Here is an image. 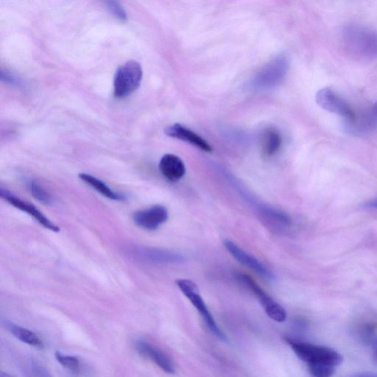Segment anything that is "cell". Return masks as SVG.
Returning <instances> with one entry per match:
<instances>
[{
    "label": "cell",
    "instance_id": "cell-1",
    "mask_svg": "<svg viewBox=\"0 0 377 377\" xmlns=\"http://www.w3.org/2000/svg\"><path fill=\"white\" fill-rule=\"evenodd\" d=\"M223 174L231 183L232 187L238 191L243 198L254 209L262 221L265 222L268 225L272 226L273 229L275 228L278 230L287 229L292 225V218H290L287 214L269 206L267 204L256 199V198L252 195L250 192L247 191L245 188L241 185V183L235 179L234 176L228 174V172L224 171Z\"/></svg>",
    "mask_w": 377,
    "mask_h": 377
},
{
    "label": "cell",
    "instance_id": "cell-2",
    "mask_svg": "<svg viewBox=\"0 0 377 377\" xmlns=\"http://www.w3.org/2000/svg\"><path fill=\"white\" fill-rule=\"evenodd\" d=\"M289 68L288 58L282 54L269 61L253 77L250 88L256 92L273 90L285 80Z\"/></svg>",
    "mask_w": 377,
    "mask_h": 377
},
{
    "label": "cell",
    "instance_id": "cell-3",
    "mask_svg": "<svg viewBox=\"0 0 377 377\" xmlns=\"http://www.w3.org/2000/svg\"><path fill=\"white\" fill-rule=\"evenodd\" d=\"M297 356L312 365H327L336 367L343 361V357L337 351L329 347L287 339Z\"/></svg>",
    "mask_w": 377,
    "mask_h": 377
},
{
    "label": "cell",
    "instance_id": "cell-4",
    "mask_svg": "<svg viewBox=\"0 0 377 377\" xmlns=\"http://www.w3.org/2000/svg\"><path fill=\"white\" fill-rule=\"evenodd\" d=\"M344 39L353 52L363 57L377 58L376 31L360 26H349L345 29Z\"/></svg>",
    "mask_w": 377,
    "mask_h": 377
},
{
    "label": "cell",
    "instance_id": "cell-5",
    "mask_svg": "<svg viewBox=\"0 0 377 377\" xmlns=\"http://www.w3.org/2000/svg\"><path fill=\"white\" fill-rule=\"evenodd\" d=\"M143 79V69L136 61H129L117 69L114 79V94L123 99L135 92Z\"/></svg>",
    "mask_w": 377,
    "mask_h": 377
},
{
    "label": "cell",
    "instance_id": "cell-6",
    "mask_svg": "<svg viewBox=\"0 0 377 377\" xmlns=\"http://www.w3.org/2000/svg\"><path fill=\"white\" fill-rule=\"evenodd\" d=\"M181 292L190 301V303L198 310L202 318L205 320L206 324L210 330L221 339L224 340L225 336L215 323L212 316L210 314L205 303L199 294L197 285L190 279L179 278L176 282Z\"/></svg>",
    "mask_w": 377,
    "mask_h": 377
},
{
    "label": "cell",
    "instance_id": "cell-7",
    "mask_svg": "<svg viewBox=\"0 0 377 377\" xmlns=\"http://www.w3.org/2000/svg\"><path fill=\"white\" fill-rule=\"evenodd\" d=\"M238 278L243 285L249 288L255 295L269 317L279 323L284 322L286 320L287 314L285 309L266 294L252 277L241 274L238 275Z\"/></svg>",
    "mask_w": 377,
    "mask_h": 377
},
{
    "label": "cell",
    "instance_id": "cell-8",
    "mask_svg": "<svg viewBox=\"0 0 377 377\" xmlns=\"http://www.w3.org/2000/svg\"><path fill=\"white\" fill-rule=\"evenodd\" d=\"M132 252L139 261L150 264L176 265L185 261L184 256L179 253L157 247L139 246L136 247Z\"/></svg>",
    "mask_w": 377,
    "mask_h": 377
},
{
    "label": "cell",
    "instance_id": "cell-9",
    "mask_svg": "<svg viewBox=\"0 0 377 377\" xmlns=\"http://www.w3.org/2000/svg\"><path fill=\"white\" fill-rule=\"evenodd\" d=\"M316 100L322 109L354 121L355 115L350 105L331 89L325 88L318 91Z\"/></svg>",
    "mask_w": 377,
    "mask_h": 377
},
{
    "label": "cell",
    "instance_id": "cell-10",
    "mask_svg": "<svg viewBox=\"0 0 377 377\" xmlns=\"http://www.w3.org/2000/svg\"><path fill=\"white\" fill-rule=\"evenodd\" d=\"M225 249L235 258L236 261L249 267L258 275L269 279H275L274 274L256 258L247 253L241 247L230 240L223 241Z\"/></svg>",
    "mask_w": 377,
    "mask_h": 377
},
{
    "label": "cell",
    "instance_id": "cell-11",
    "mask_svg": "<svg viewBox=\"0 0 377 377\" xmlns=\"http://www.w3.org/2000/svg\"><path fill=\"white\" fill-rule=\"evenodd\" d=\"M0 196L8 201L10 205L30 215L32 218H34L39 224L44 226L45 229L54 232H60L59 226L54 224L44 214L40 212L38 208L31 203L19 198L14 195L13 193L4 190L3 188L0 190Z\"/></svg>",
    "mask_w": 377,
    "mask_h": 377
},
{
    "label": "cell",
    "instance_id": "cell-12",
    "mask_svg": "<svg viewBox=\"0 0 377 377\" xmlns=\"http://www.w3.org/2000/svg\"><path fill=\"white\" fill-rule=\"evenodd\" d=\"M169 218L166 207L155 205L146 210L136 212L133 215L134 223L147 231H155L165 223Z\"/></svg>",
    "mask_w": 377,
    "mask_h": 377
},
{
    "label": "cell",
    "instance_id": "cell-13",
    "mask_svg": "<svg viewBox=\"0 0 377 377\" xmlns=\"http://www.w3.org/2000/svg\"><path fill=\"white\" fill-rule=\"evenodd\" d=\"M165 133L170 137L177 139L181 141L195 146L204 152H212V146L205 139L184 125L179 123L172 124L165 129Z\"/></svg>",
    "mask_w": 377,
    "mask_h": 377
},
{
    "label": "cell",
    "instance_id": "cell-14",
    "mask_svg": "<svg viewBox=\"0 0 377 377\" xmlns=\"http://www.w3.org/2000/svg\"><path fill=\"white\" fill-rule=\"evenodd\" d=\"M136 349L142 356L152 360L158 367L168 374H174V363L167 355L146 341L139 340L136 343Z\"/></svg>",
    "mask_w": 377,
    "mask_h": 377
},
{
    "label": "cell",
    "instance_id": "cell-15",
    "mask_svg": "<svg viewBox=\"0 0 377 377\" xmlns=\"http://www.w3.org/2000/svg\"><path fill=\"white\" fill-rule=\"evenodd\" d=\"M159 167L161 174L170 181H178L185 176L186 166L178 156L166 154L161 159Z\"/></svg>",
    "mask_w": 377,
    "mask_h": 377
},
{
    "label": "cell",
    "instance_id": "cell-16",
    "mask_svg": "<svg viewBox=\"0 0 377 377\" xmlns=\"http://www.w3.org/2000/svg\"><path fill=\"white\" fill-rule=\"evenodd\" d=\"M79 176L86 185L98 191L105 198L116 201L125 200V196L121 195V193H117L112 190L101 179L88 174H80Z\"/></svg>",
    "mask_w": 377,
    "mask_h": 377
},
{
    "label": "cell",
    "instance_id": "cell-17",
    "mask_svg": "<svg viewBox=\"0 0 377 377\" xmlns=\"http://www.w3.org/2000/svg\"><path fill=\"white\" fill-rule=\"evenodd\" d=\"M283 145V137L276 129L267 128L262 136V149L267 157L276 155Z\"/></svg>",
    "mask_w": 377,
    "mask_h": 377
},
{
    "label": "cell",
    "instance_id": "cell-18",
    "mask_svg": "<svg viewBox=\"0 0 377 377\" xmlns=\"http://www.w3.org/2000/svg\"><path fill=\"white\" fill-rule=\"evenodd\" d=\"M6 327L12 335L19 340L25 343L29 346L41 349L44 347L42 340L38 337L36 333L24 327L16 325L14 323L7 321Z\"/></svg>",
    "mask_w": 377,
    "mask_h": 377
},
{
    "label": "cell",
    "instance_id": "cell-19",
    "mask_svg": "<svg viewBox=\"0 0 377 377\" xmlns=\"http://www.w3.org/2000/svg\"><path fill=\"white\" fill-rule=\"evenodd\" d=\"M56 358L63 368H65L75 374L79 373L81 364L79 360L77 357L72 356V355L64 354L60 351H57Z\"/></svg>",
    "mask_w": 377,
    "mask_h": 377
},
{
    "label": "cell",
    "instance_id": "cell-20",
    "mask_svg": "<svg viewBox=\"0 0 377 377\" xmlns=\"http://www.w3.org/2000/svg\"><path fill=\"white\" fill-rule=\"evenodd\" d=\"M28 187L32 196L39 201L45 204H50L52 203V198L50 194L43 188L37 181H30L28 183Z\"/></svg>",
    "mask_w": 377,
    "mask_h": 377
},
{
    "label": "cell",
    "instance_id": "cell-21",
    "mask_svg": "<svg viewBox=\"0 0 377 377\" xmlns=\"http://www.w3.org/2000/svg\"><path fill=\"white\" fill-rule=\"evenodd\" d=\"M312 377H332L335 373L336 367L327 365H308Z\"/></svg>",
    "mask_w": 377,
    "mask_h": 377
},
{
    "label": "cell",
    "instance_id": "cell-22",
    "mask_svg": "<svg viewBox=\"0 0 377 377\" xmlns=\"http://www.w3.org/2000/svg\"><path fill=\"white\" fill-rule=\"evenodd\" d=\"M106 8L110 12L118 19L125 21L128 19L127 13L123 6L116 1H106L105 2Z\"/></svg>",
    "mask_w": 377,
    "mask_h": 377
},
{
    "label": "cell",
    "instance_id": "cell-23",
    "mask_svg": "<svg viewBox=\"0 0 377 377\" xmlns=\"http://www.w3.org/2000/svg\"><path fill=\"white\" fill-rule=\"evenodd\" d=\"M31 369L35 377H52L47 368L37 360H32Z\"/></svg>",
    "mask_w": 377,
    "mask_h": 377
},
{
    "label": "cell",
    "instance_id": "cell-24",
    "mask_svg": "<svg viewBox=\"0 0 377 377\" xmlns=\"http://www.w3.org/2000/svg\"><path fill=\"white\" fill-rule=\"evenodd\" d=\"M1 81L3 82H5L7 84L12 85H21V80L17 77V75L14 74L12 72H10L8 70H2L1 71Z\"/></svg>",
    "mask_w": 377,
    "mask_h": 377
},
{
    "label": "cell",
    "instance_id": "cell-25",
    "mask_svg": "<svg viewBox=\"0 0 377 377\" xmlns=\"http://www.w3.org/2000/svg\"><path fill=\"white\" fill-rule=\"evenodd\" d=\"M367 206L370 208L377 209V198L368 203Z\"/></svg>",
    "mask_w": 377,
    "mask_h": 377
},
{
    "label": "cell",
    "instance_id": "cell-26",
    "mask_svg": "<svg viewBox=\"0 0 377 377\" xmlns=\"http://www.w3.org/2000/svg\"><path fill=\"white\" fill-rule=\"evenodd\" d=\"M356 377H377V374L371 373H364L358 375Z\"/></svg>",
    "mask_w": 377,
    "mask_h": 377
},
{
    "label": "cell",
    "instance_id": "cell-27",
    "mask_svg": "<svg viewBox=\"0 0 377 377\" xmlns=\"http://www.w3.org/2000/svg\"><path fill=\"white\" fill-rule=\"evenodd\" d=\"M374 358L377 361V341L375 343L374 347Z\"/></svg>",
    "mask_w": 377,
    "mask_h": 377
},
{
    "label": "cell",
    "instance_id": "cell-28",
    "mask_svg": "<svg viewBox=\"0 0 377 377\" xmlns=\"http://www.w3.org/2000/svg\"><path fill=\"white\" fill-rule=\"evenodd\" d=\"M0 377H13V376L9 375L7 373L1 372L0 373Z\"/></svg>",
    "mask_w": 377,
    "mask_h": 377
}]
</instances>
